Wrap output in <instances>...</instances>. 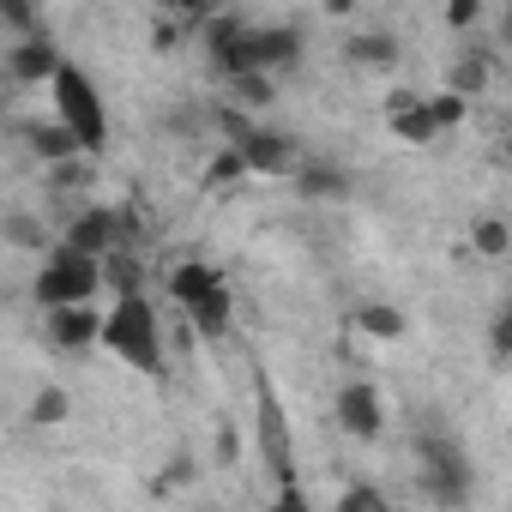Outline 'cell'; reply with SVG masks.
I'll use <instances>...</instances> for the list:
<instances>
[{
  "label": "cell",
  "mask_w": 512,
  "mask_h": 512,
  "mask_svg": "<svg viewBox=\"0 0 512 512\" xmlns=\"http://www.w3.org/2000/svg\"><path fill=\"white\" fill-rule=\"evenodd\" d=\"M103 350L121 356L139 374H163V332H157V308L145 302V290H121L109 320H103Z\"/></svg>",
  "instance_id": "cell-1"
},
{
  "label": "cell",
  "mask_w": 512,
  "mask_h": 512,
  "mask_svg": "<svg viewBox=\"0 0 512 512\" xmlns=\"http://www.w3.org/2000/svg\"><path fill=\"white\" fill-rule=\"evenodd\" d=\"M416 464H422V494H428L434 506H470L476 476H470L464 446H458L446 428H422V434H416Z\"/></svg>",
  "instance_id": "cell-2"
},
{
  "label": "cell",
  "mask_w": 512,
  "mask_h": 512,
  "mask_svg": "<svg viewBox=\"0 0 512 512\" xmlns=\"http://www.w3.org/2000/svg\"><path fill=\"white\" fill-rule=\"evenodd\" d=\"M49 97H55V115L85 139V151L97 157L103 145H109V109H103V97H97V85L73 67V61H61L55 67V79H49Z\"/></svg>",
  "instance_id": "cell-3"
},
{
  "label": "cell",
  "mask_w": 512,
  "mask_h": 512,
  "mask_svg": "<svg viewBox=\"0 0 512 512\" xmlns=\"http://www.w3.org/2000/svg\"><path fill=\"white\" fill-rule=\"evenodd\" d=\"M97 284H103V260H97V253H85V247H73V241H61V247H49V253H43L37 302H43V308L91 302V296H97Z\"/></svg>",
  "instance_id": "cell-4"
},
{
  "label": "cell",
  "mask_w": 512,
  "mask_h": 512,
  "mask_svg": "<svg viewBox=\"0 0 512 512\" xmlns=\"http://www.w3.org/2000/svg\"><path fill=\"white\" fill-rule=\"evenodd\" d=\"M253 392H260V446H266V464H272L278 488H290V482H296V452H290L284 404H278V392H272V380H266V374L253 380Z\"/></svg>",
  "instance_id": "cell-5"
},
{
  "label": "cell",
  "mask_w": 512,
  "mask_h": 512,
  "mask_svg": "<svg viewBox=\"0 0 512 512\" xmlns=\"http://www.w3.org/2000/svg\"><path fill=\"white\" fill-rule=\"evenodd\" d=\"M332 416H338V428H344L350 440H380V434H386V404H380V392H374L368 380L338 386Z\"/></svg>",
  "instance_id": "cell-6"
},
{
  "label": "cell",
  "mask_w": 512,
  "mask_h": 512,
  "mask_svg": "<svg viewBox=\"0 0 512 512\" xmlns=\"http://www.w3.org/2000/svg\"><path fill=\"white\" fill-rule=\"evenodd\" d=\"M61 61H67V55L49 43V31H37V37H13V49H7V73H13V85H49Z\"/></svg>",
  "instance_id": "cell-7"
},
{
  "label": "cell",
  "mask_w": 512,
  "mask_h": 512,
  "mask_svg": "<svg viewBox=\"0 0 512 512\" xmlns=\"http://www.w3.org/2000/svg\"><path fill=\"white\" fill-rule=\"evenodd\" d=\"M49 314V338L61 344V350H91V344H103V320L109 314H97L91 302H61V308H43Z\"/></svg>",
  "instance_id": "cell-8"
},
{
  "label": "cell",
  "mask_w": 512,
  "mask_h": 512,
  "mask_svg": "<svg viewBox=\"0 0 512 512\" xmlns=\"http://www.w3.org/2000/svg\"><path fill=\"white\" fill-rule=\"evenodd\" d=\"M229 145H241V157H247V169L253 175H290L302 157H296V145L284 139V133H266V127H247L241 139H229Z\"/></svg>",
  "instance_id": "cell-9"
},
{
  "label": "cell",
  "mask_w": 512,
  "mask_h": 512,
  "mask_svg": "<svg viewBox=\"0 0 512 512\" xmlns=\"http://www.w3.org/2000/svg\"><path fill=\"white\" fill-rule=\"evenodd\" d=\"M290 181H296L302 199H326V205L350 199V169H344V163H326V157H302V163L290 169Z\"/></svg>",
  "instance_id": "cell-10"
},
{
  "label": "cell",
  "mask_w": 512,
  "mask_h": 512,
  "mask_svg": "<svg viewBox=\"0 0 512 512\" xmlns=\"http://www.w3.org/2000/svg\"><path fill=\"white\" fill-rule=\"evenodd\" d=\"M344 55H350V67H362V73H392V67L404 61V43H398L392 31H350Z\"/></svg>",
  "instance_id": "cell-11"
},
{
  "label": "cell",
  "mask_w": 512,
  "mask_h": 512,
  "mask_svg": "<svg viewBox=\"0 0 512 512\" xmlns=\"http://www.w3.org/2000/svg\"><path fill=\"white\" fill-rule=\"evenodd\" d=\"M302 55H308V43H302V31H290V25H260V73H296L302 67Z\"/></svg>",
  "instance_id": "cell-12"
},
{
  "label": "cell",
  "mask_w": 512,
  "mask_h": 512,
  "mask_svg": "<svg viewBox=\"0 0 512 512\" xmlns=\"http://www.w3.org/2000/svg\"><path fill=\"white\" fill-rule=\"evenodd\" d=\"M25 145H31V151H37L49 169H55V163H73V157H91V151H85V139H79V133L61 121V115H55V127H49V121L25 127Z\"/></svg>",
  "instance_id": "cell-13"
},
{
  "label": "cell",
  "mask_w": 512,
  "mask_h": 512,
  "mask_svg": "<svg viewBox=\"0 0 512 512\" xmlns=\"http://www.w3.org/2000/svg\"><path fill=\"white\" fill-rule=\"evenodd\" d=\"M187 320H193V332H199L205 344H223V338H229V326H235V296H229V284L205 290V296L187 308Z\"/></svg>",
  "instance_id": "cell-14"
},
{
  "label": "cell",
  "mask_w": 512,
  "mask_h": 512,
  "mask_svg": "<svg viewBox=\"0 0 512 512\" xmlns=\"http://www.w3.org/2000/svg\"><path fill=\"white\" fill-rule=\"evenodd\" d=\"M115 235H121V223H115V211H109V205H91V211H79V217L67 223V241H73V247H85V253H97V260H109Z\"/></svg>",
  "instance_id": "cell-15"
},
{
  "label": "cell",
  "mask_w": 512,
  "mask_h": 512,
  "mask_svg": "<svg viewBox=\"0 0 512 512\" xmlns=\"http://www.w3.org/2000/svg\"><path fill=\"white\" fill-rule=\"evenodd\" d=\"M217 284H223V272L205 266V260H181V266L169 272V296H175L181 308H193V302H199L205 290H217Z\"/></svg>",
  "instance_id": "cell-16"
},
{
  "label": "cell",
  "mask_w": 512,
  "mask_h": 512,
  "mask_svg": "<svg viewBox=\"0 0 512 512\" xmlns=\"http://www.w3.org/2000/svg\"><path fill=\"white\" fill-rule=\"evenodd\" d=\"M470 247L482 253V260H506V253H512V223H506L500 211H482V217L470 223Z\"/></svg>",
  "instance_id": "cell-17"
},
{
  "label": "cell",
  "mask_w": 512,
  "mask_h": 512,
  "mask_svg": "<svg viewBox=\"0 0 512 512\" xmlns=\"http://www.w3.org/2000/svg\"><path fill=\"white\" fill-rule=\"evenodd\" d=\"M488 73H494V67H488V55H458V61H452V73H446V85H452V91H464V97H482V91H488Z\"/></svg>",
  "instance_id": "cell-18"
},
{
  "label": "cell",
  "mask_w": 512,
  "mask_h": 512,
  "mask_svg": "<svg viewBox=\"0 0 512 512\" xmlns=\"http://www.w3.org/2000/svg\"><path fill=\"white\" fill-rule=\"evenodd\" d=\"M241 175H253V169H247V157H241V145H223V151H217V157L205 163V187H211V193L235 187Z\"/></svg>",
  "instance_id": "cell-19"
},
{
  "label": "cell",
  "mask_w": 512,
  "mask_h": 512,
  "mask_svg": "<svg viewBox=\"0 0 512 512\" xmlns=\"http://www.w3.org/2000/svg\"><path fill=\"white\" fill-rule=\"evenodd\" d=\"M356 326L368 332V338H404V314L392 308V302H368V308H356Z\"/></svg>",
  "instance_id": "cell-20"
},
{
  "label": "cell",
  "mask_w": 512,
  "mask_h": 512,
  "mask_svg": "<svg viewBox=\"0 0 512 512\" xmlns=\"http://www.w3.org/2000/svg\"><path fill=\"white\" fill-rule=\"evenodd\" d=\"M428 115H434V127H440V133H452V127H464V115H470V97L446 85V91H434V97H428Z\"/></svg>",
  "instance_id": "cell-21"
},
{
  "label": "cell",
  "mask_w": 512,
  "mask_h": 512,
  "mask_svg": "<svg viewBox=\"0 0 512 512\" xmlns=\"http://www.w3.org/2000/svg\"><path fill=\"white\" fill-rule=\"evenodd\" d=\"M229 85H235V97H241L247 109H272V103H278V85H272V73H235Z\"/></svg>",
  "instance_id": "cell-22"
},
{
  "label": "cell",
  "mask_w": 512,
  "mask_h": 512,
  "mask_svg": "<svg viewBox=\"0 0 512 512\" xmlns=\"http://www.w3.org/2000/svg\"><path fill=\"white\" fill-rule=\"evenodd\" d=\"M67 416H73V398H67L61 386H43V392L31 398V422H37V428H55V422H67Z\"/></svg>",
  "instance_id": "cell-23"
},
{
  "label": "cell",
  "mask_w": 512,
  "mask_h": 512,
  "mask_svg": "<svg viewBox=\"0 0 512 512\" xmlns=\"http://www.w3.org/2000/svg\"><path fill=\"white\" fill-rule=\"evenodd\" d=\"M0 13H7V31H13V37H37V31H43L37 0H0Z\"/></svg>",
  "instance_id": "cell-24"
},
{
  "label": "cell",
  "mask_w": 512,
  "mask_h": 512,
  "mask_svg": "<svg viewBox=\"0 0 512 512\" xmlns=\"http://www.w3.org/2000/svg\"><path fill=\"white\" fill-rule=\"evenodd\" d=\"M386 506V494L380 488H368V482H356V488H344L338 494V512H380Z\"/></svg>",
  "instance_id": "cell-25"
},
{
  "label": "cell",
  "mask_w": 512,
  "mask_h": 512,
  "mask_svg": "<svg viewBox=\"0 0 512 512\" xmlns=\"http://www.w3.org/2000/svg\"><path fill=\"white\" fill-rule=\"evenodd\" d=\"M488 344H494V356H500V362H512V302L494 314V332H488Z\"/></svg>",
  "instance_id": "cell-26"
},
{
  "label": "cell",
  "mask_w": 512,
  "mask_h": 512,
  "mask_svg": "<svg viewBox=\"0 0 512 512\" xmlns=\"http://www.w3.org/2000/svg\"><path fill=\"white\" fill-rule=\"evenodd\" d=\"M7 235H13V247H43V229H37V217H25V211L7 223Z\"/></svg>",
  "instance_id": "cell-27"
},
{
  "label": "cell",
  "mask_w": 512,
  "mask_h": 512,
  "mask_svg": "<svg viewBox=\"0 0 512 512\" xmlns=\"http://www.w3.org/2000/svg\"><path fill=\"white\" fill-rule=\"evenodd\" d=\"M476 13H482L476 0H446V25H452V31H470V25H476Z\"/></svg>",
  "instance_id": "cell-28"
},
{
  "label": "cell",
  "mask_w": 512,
  "mask_h": 512,
  "mask_svg": "<svg viewBox=\"0 0 512 512\" xmlns=\"http://www.w3.org/2000/svg\"><path fill=\"white\" fill-rule=\"evenodd\" d=\"M169 7H175V13H181V19H187L193 31H199V25L211 19V7H217V0H169Z\"/></svg>",
  "instance_id": "cell-29"
},
{
  "label": "cell",
  "mask_w": 512,
  "mask_h": 512,
  "mask_svg": "<svg viewBox=\"0 0 512 512\" xmlns=\"http://www.w3.org/2000/svg\"><path fill=\"white\" fill-rule=\"evenodd\" d=\"M175 43H181V31H175L169 19H157V25H151V49H163V55H169Z\"/></svg>",
  "instance_id": "cell-30"
},
{
  "label": "cell",
  "mask_w": 512,
  "mask_h": 512,
  "mask_svg": "<svg viewBox=\"0 0 512 512\" xmlns=\"http://www.w3.org/2000/svg\"><path fill=\"white\" fill-rule=\"evenodd\" d=\"M85 181V163L73 157V163H55V187H79Z\"/></svg>",
  "instance_id": "cell-31"
},
{
  "label": "cell",
  "mask_w": 512,
  "mask_h": 512,
  "mask_svg": "<svg viewBox=\"0 0 512 512\" xmlns=\"http://www.w3.org/2000/svg\"><path fill=\"white\" fill-rule=\"evenodd\" d=\"M217 464H235V428L229 422L217 428Z\"/></svg>",
  "instance_id": "cell-32"
},
{
  "label": "cell",
  "mask_w": 512,
  "mask_h": 512,
  "mask_svg": "<svg viewBox=\"0 0 512 512\" xmlns=\"http://www.w3.org/2000/svg\"><path fill=\"white\" fill-rule=\"evenodd\" d=\"M500 43L512 49V0H506V19H500Z\"/></svg>",
  "instance_id": "cell-33"
},
{
  "label": "cell",
  "mask_w": 512,
  "mask_h": 512,
  "mask_svg": "<svg viewBox=\"0 0 512 512\" xmlns=\"http://www.w3.org/2000/svg\"><path fill=\"white\" fill-rule=\"evenodd\" d=\"M500 151H506V163H512V133H506V145H500Z\"/></svg>",
  "instance_id": "cell-34"
}]
</instances>
